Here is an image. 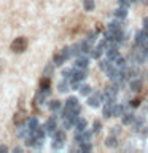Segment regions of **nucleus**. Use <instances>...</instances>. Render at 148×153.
Segmentation results:
<instances>
[{
	"mask_svg": "<svg viewBox=\"0 0 148 153\" xmlns=\"http://www.w3.org/2000/svg\"><path fill=\"white\" fill-rule=\"evenodd\" d=\"M86 78V72H84V69L81 70L80 67H76V70H73L72 72V75H70V83H72V86L73 88H78V83L80 81H83Z\"/></svg>",
	"mask_w": 148,
	"mask_h": 153,
	"instance_id": "f257e3e1",
	"label": "nucleus"
},
{
	"mask_svg": "<svg viewBox=\"0 0 148 153\" xmlns=\"http://www.w3.org/2000/svg\"><path fill=\"white\" fill-rule=\"evenodd\" d=\"M119 3H121L123 7H127V5H129V3H132V2H131V0H119Z\"/></svg>",
	"mask_w": 148,
	"mask_h": 153,
	"instance_id": "c9c22d12",
	"label": "nucleus"
},
{
	"mask_svg": "<svg viewBox=\"0 0 148 153\" xmlns=\"http://www.w3.org/2000/svg\"><path fill=\"white\" fill-rule=\"evenodd\" d=\"M75 65L80 67V69H86V67H88V59H86L84 56H81V57H78V59L75 61Z\"/></svg>",
	"mask_w": 148,
	"mask_h": 153,
	"instance_id": "a211bd4d",
	"label": "nucleus"
},
{
	"mask_svg": "<svg viewBox=\"0 0 148 153\" xmlns=\"http://www.w3.org/2000/svg\"><path fill=\"white\" fill-rule=\"evenodd\" d=\"M80 150H81V152H91V142L80 143Z\"/></svg>",
	"mask_w": 148,
	"mask_h": 153,
	"instance_id": "c85d7f7f",
	"label": "nucleus"
},
{
	"mask_svg": "<svg viewBox=\"0 0 148 153\" xmlns=\"http://www.w3.org/2000/svg\"><path fill=\"white\" fill-rule=\"evenodd\" d=\"M80 93L84 94V96L86 94H91V88H89V86H86V85L84 86H80Z\"/></svg>",
	"mask_w": 148,
	"mask_h": 153,
	"instance_id": "2f4dec72",
	"label": "nucleus"
},
{
	"mask_svg": "<svg viewBox=\"0 0 148 153\" xmlns=\"http://www.w3.org/2000/svg\"><path fill=\"white\" fill-rule=\"evenodd\" d=\"M118 93V88L116 85H110L105 88V100L107 102H115V96H116Z\"/></svg>",
	"mask_w": 148,
	"mask_h": 153,
	"instance_id": "39448f33",
	"label": "nucleus"
},
{
	"mask_svg": "<svg viewBox=\"0 0 148 153\" xmlns=\"http://www.w3.org/2000/svg\"><path fill=\"white\" fill-rule=\"evenodd\" d=\"M84 128H86V120L80 118L78 121H76V131L81 132V131H84Z\"/></svg>",
	"mask_w": 148,
	"mask_h": 153,
	"instance_id": "bb28decb",
	"label": "nucleus"
},
{
	"mask_svg": "<svg viewBox=\"0 0 148 153\" xmlns=\"http://www.w3.org/2000/svg\"><path fill=\"white\" fill-rule=\"evenodd\" d=\"M143 26H145V30H148V18L143 19Z\"/></svg>",
	"mask_w": 148,
	"mask_h": 153,
	"instance_id": "e433bc0d",
	"label": "nucleus"
},
{
	"mask_svg": "<svg viewBox=\"0 0 148 153\" xmlns=\"http://www.w3.org/2000/svg\"><path fill=\"white\" fill-rule=\"evenodd\" d=\"M102 53H104V48L102 46H95V48H91V56L94 57V59H99L100 56H102Z\"/></svg>",
	"mask_w": 148,
	"mask_h": 153,
	"instance_id": "2eb2a0df",
	"label": "nucleus"
},
{
	"mask_svg": "<svg viewBox=\"0 0 148 153\" xmlns=\"http://www.w3.org/2000/svg\"><path fill=\"white\" fill-rule=\"evenodd\" d=\"M131 89L132 91H140L142 89V81L140 80H132L131 81Z\"/></svg>",
	"mask_w": 148,
	"mask_h": 153,
	"instance_id": "393cba45",
	"label": "nucleus"
},
{
	"mask_svg": "<svg viewBox=\"0 0 148 153\" xmlns=\"http://www.w3.org/2000/svg\"><path fill=\"white\" fill-rule=\"evenodd\" d=\"M113 108H115V104L113 102H107V105L104 107V115L105 117H113Z\"/></svg>",
	"mask_w": 148,
	"mask_h": 153,
	"instance_id": "dca6fc26",
	"label": "nucleus"
},
{
	"mask_svg": "<svg viewBox=\"0 0 148 153\" xmlns=\"http://www.w3.org/2000/svg\"><path fill=\"white\" fill-rule=\"evenodd\" d=\"M124 110H126V107H123V105H115V108H113V117H123Z\"/></svg>",
	"mask_w": 148,
	"mask_h": 153,
	"instance_id": "412c9836",
	"label": "nucleus"
},
{
	"mask_svg": "<svg viewBox=\"0 0 148 153\" xmlns=\"http://www.w3.org/2000/svg\"><path fill=\"white\" fill-rule=\"evenodd\" d=\"M70 54H72V48H64L62 51H57V53H56L54 57H53V61H54L56 65H61Z\"/></svg>",
	"mask_w": 148,
	"mask_h": 153,
	"instance_id": "7ed1b4c3",
	"label": "nucleus"
},
{
	"mask_svg": "<svg viewBox=\"0 0 148 153\" xmlns=\"http://www.w3.org/2000/svg\"><path fill=\"white\" fill-rule=\"evenodd\" d=\"M67 107H69V108H80L78 99H76V97H69V99H67Z\"/></svg>",
	"mask_w": 148,
	"mask_h": 153,
	"instance_id": "6ab92c4d",
	"label": "nucleus"
},
{
	"mask_svg": "<svg viewBox=\"0 0 148 153\" xmlns=\"http://www.w3.org/2000/svg\"><path fill=\"white\" fill-rule=\"evenodd\" d=\"M75 140L78 142V143H83V142H91V132H84V131H81L76 134V137H75Z\"/></svg>",
	"mask_w": 148,
	"mask_h": 153,
	"instance_id": "1a4fd4ad",
	"label": "nucleus"
},
{
	"mask_svg": "<svg viewBox=\"0 0 148 153\" xmlns=\"http://www.w3.org/2000/svg\"><path fill=\"white\" fill-rule=\"evenodd\" d=\"M65 143V134L62 131H56L53 134V148H62Z\"/></svg>",
	"mask_w": 148,
	"mask_h": 153,
	"instance_id": "20e7f679",
	"label": "nucleus"
},
{
	"mask_svg": "<svg viewBox=\"0 0 148 153\" xmlns=\"http://www.w3.org/2000/svg\"><path fill=\"white\" fill-rule=\"evenodd\" d=\"M56 128H57L56 118H54V117H51V118L46 121V124H45V129H46V132H50V134H54V132L57 131Z\"/></svg>",
	"mask_w": 148,
	"mask_h": 153,
	"instance_id": "0eeeda50",
	"label": "nucleus"
},
{
	"mask_svg": "<svg viewBox=\"0 0 148 153\" xmlns=\"http://www.w3.org/2000/svg\"><path fill=\"white\" fill-rule=\"evenodd\" d=\"M142 2H143V3H145V5H148V0H142Z\"/></svg>",
	"mask_w": 148,
	"mask_h": 153,
	"instance_id": "58836bf2",
	"label": "nucleus"
},
{
	"mask_svg": "<svg viewBox=\"0 0 148 153\" xmlns=\"http://www.w3.org/2000/svg\"><path fill=\"white\" fill-rule=\"evenodd\" d=\"M131 2H135V0H131Z\"/></svg>",
	"mask_w": 148,
	"mask_h": 153,
	"instance_id": "ea45409f",
	"label": "nucleus"
},
{
	"mask_svg": "<svg viewBox=\"0 0 148 153\" xmlns=\"http://www.w3.org/2000/svg\"><path fill=\"white\" fill-rule=\"evenodd\" d=\"M147 37H148V32L147 30H140L135 35V42H137V45H145V42H147Z\"/></svg>",
	"mask_w": 148,
	"mask_h": 153,
	"instance_id": "f8f14e48",
	"label": "nucleus"
},
{
	"mask_svg": "<svg viewBox=\"0 0 148 153\" xmlns=\"http://www.w3.org/2000/svg\"><path fill=\"white\" fill-rule=\"evenodd\" d=\"M138 105H140V99H134L131 102V107H138Z\"/></svg>",
	"mask_w": 148,
	"mask_h": 153,
	"instance_id": "72a5a7b5",
	"label": "nucleus"
},
{
	"mask_svg": "<svg viewBox=\"0 0 148 153\" xmlns=\"http://www.w3.org/2000/svg\"><path fill=\"white\" fill-rule=\"evenodd\" d=\"M107 30H110V32L121 30V22H110V24H108V29H107Z\"/></svg>",
	"mask_w": 148,
	"mask_h": 153,
	"instance_id": "b1692460",
	"label": "nucleus"
},
{
	"mask_svg": "<svg viewBox=\"0 0 148 153\" xmlns=\"http://www.w3.org/2000/svg\"><path fill=\"white\" fill-rule=\"evenodd\" d=\"M0 152H8V147L7 145H0Z\"/></svg>",
	"mask_w": 148,
	"mask_h": 153,
	"instance_id": "4c0bfd02",
	"label": "nucleus"
},
{
	"mask_svg": "<svg viewBox=\"0 0 148 153\" xmlns=\"http://www.w3.org/2000/svg\"><path fill=\"white\" fill-rule=\"evenodd\" d=\"M27 126H29V132L35 131V129L38 128V121H37V118H35V117L29 118V121H27Z\"/></svg>",
	"mask_w": 148,
	"mask_h": 153,
	"instance_id": "f3484780",
	"label": "nucleus"
},
{
	"mask_svg": "<svg viewBox=\"0 0 148 153\" xmlns=\"http://www.w3.org/2000/svg\"><path fill=\"white\" fill-rule=\"evenodd\" d=\"M83 7H84L86 11H92V10H94V0H84Z\"/></svg>",
	"mask_w": 148,
	"mask_h": 153,
	"instance_id": "a878e982",
	"label": "nucleus"
},
{
	"mask_svg": "<svg viewBox=\"0 0 148 153\" xmlns=\"http://www.w3.org/2000/svg\"><path fill=\"white\" fill-rule=\"evenodd\" d=\"M51 70H53V67H51V65H48V67H46V70H45V75H43V76H48V75L51 74Z\"/></svg>",
	"mask_w": 148,
	"mask_h": 153,
	"instance_id": "f704fd0d",
	"label": "nucleus"
},
{
	"mask_svg": "<svg viewBox=\"0 0 148 153\" xmlns=\"http://www.w3.org/2000/svg\"><path fill=\"white\" fill-rule=\"evenodd\" d=\"M100 102H102V94H100V93H94L88 99V104L91 105V107H99Z\"/></svg>",
	"mask_w": 148,
	"mask_h": 153,
	"instance_id": "423d86ee",
	"label": "nucleus"
},
{
	"mask_svg": "<svg viewBox=\"0 0 148 153\" xmlns=\"http://www.w3.org/2000/svg\"><path fill=\"white\" fill-rule=\"evenodd\" d=\"M26 48H27V38L26 37H19L11 43L13 53H22V51H26Z\"/></svg>",
	"mask_w": 148,
	"mask_h": 153,
	"instance_id": "f03ea898",
	"label": "nucleus"
},
{
	"mask_svg": "<svg viewBox=\"0 0 148 153\" xmlns=\"http://www.w3.org/2000/svg\"><path fill=\"white\" fill-rule=\"evenodd\" d=\"M50 85H51L50 76H45V78H41V81H40V89H50Z\"/></svg>",
	"mask_w": 148,
	"mask_h": 153,
	"instance_id": "4be33fe9",
	"label": "nucleus"
},
{
	"mask_svg": "<svg viewBox=\"0 0 148 153\" xmlns=\"http://www.w3.org/2000/svg\"><path fill=\"white\" fill-rule=\"evenodd\" d=\"M121 118H123V123H124V124H131V123L134 121V113H132L129 108H126Z\"/></svg>",
	"mask_w": 148,
	"mask_h": 153,
	"instance_id": "9b49d317",
	"label": "nucleus"
},
{
	"mask_svg": "<svg viewBox=\"0 0 148 153\" xmlns=\"http://www.w3.org/2000/svg\"><path fill=\"white\" fill-rule=\"evenodd\" d=\"M100 131V121H94L92 124V132H99Z\"/></svg>",
	"mask_w": 148,
	"mask_h": 153,
	"instance_id": "473e14b6",
	"label": "nucleus"
},
{
	"mask_svg": "<svg viewBox=\"0 0 148 153\" xmlns=\"http://www.w3.org/2000/svg\"><path fill=\"white\" fill-rule=\"evenodd\" d=\"M105 145H107V147H116L118 145V140H116V137H108L107 139V140H105Z\"/></svg>",
	"mask_w": 148,
	"mask_h": 153,
	"instance_id": "cd10ccee",
	"label": "nucleus"
},
{
	"mask_svg": "<svg viewBox=\"0 0 148 153\" xmlns=\"http://www.w3.org/2000/svg\"><path fill=\"white\" fill-rule=\"evenodd\" d=\"M113 65H115V69H121V70H124L126 69V61L123 59V57H116V59H113Z\"/></svg>",
	"mask_w": 148,
	"mask_h": 153,
	"instance_id": "4468645a",
	"label": "nucleus"
},
{
	"mask_svg": "<svg viewBox=\"0 0 148 153\" xmlns=\"http://www.w3.org/2000/svg\"><path fill=\"white\" fill-rule=\"evenodd\" d=\"M118 56H119V53L116 50V46H112V48H108V50H107V59L113 61V59H116Z\"/></svg>",
	"mask_w": 148,
	"mask_h": 153,
	"instance_id": "ddd939ff",
	"label": "nucleus"
},
{
	"mask_svg": "<svg viewBox=\"0 0 148 153\" xmlns=\"http://www.w3.org/2000/svg\"><path fill=\"white\" fill-rule=\"evenodd\" d=\"M95 37H97V32H89L88 33V38H86V40H88V43H89V45H92V42L95 40Z\"/></svg>",
	"mask_w": 148,
	"mask_h": 153,
	"instance_id": "c756f323",
	"label": "nucleus"
},
{
	"mask_svg": "<svg viewBox=\"0 0 148 153\" xmlns=\"http://www.w3.org/2000/svg\"><path fill=\"white\" fill-rule=\"evenodd\" d=\"M115 16H116L118 19H124L127 16V10H126V7H123V8H118L116 11H115Z\"/></svg>",
	"mask_w": 148,
	"mask_h": 153,
	"instance_id": "aec40b11",
	"label": "nucleus"
},
{
	"mask_svg": "<svg viewBox=\"0 0 148 153\" xmlns=\"http://www.w3.org/2000/svg\"><path fill=\"white\" fill-rule=\"evenodd\" d=\"M26 120H27V115H26V112H24V110H21V112H18L16 115H14L13 123L16 124V126H21V124L26 121Z\"/></svg>",
	"mask_w": 148,
	"mask_h": 153,
	"instance_id": "6e6552de",
	"label": "nucleus"
},
{
	"mask_svg": "<svg viewBox=\"0 0 148 153\" xmlns=\"http://www.w3.org/2000/svg\"><path fill=\"white\" fill-rule=\"evenodd\" d=\"M48 107H50L51 112H57V110L61 108V102L59 100H51V102L48 104Z\"/></svg>",
	"mask_w": 148,
	"mask_h": 153,
	"instance_id": "5701e85b",
	"label": "nucleus"
},
{
	"mask_svg": "<svg viewBox=\"0 0 148 153\" xmlns=\"http://www.w3.org/2000/svg\"><path fill=\"white\" fill-rule=\"evenodd\" d=\"M57 88H59V91H61V93H65V91L69 89V83H67V81H61Z\"/></svg>",
	"mask_w": 148,
	"mask_h": 153,
	"instance_id": "7c9ffc66",
	"label": "nucleus"
},
{
	"mask_svg": "<svg viewBox=\"0 0 148 153\" xmlns=\"http://www.w3.org/2000/svg\"><path fill=\"white\" fill-rule=\"evenodd\" d=\"M100 69H102L104 72H107V74H110L113 69H115V65H113V61H110V59H107V61H102L100 62Z\"/></svg>",
	"mask_w": 148,
	"mask_h": 153,
	"instance_id": "9d476101",
	"label": "nucleus"
}]
</instances>
